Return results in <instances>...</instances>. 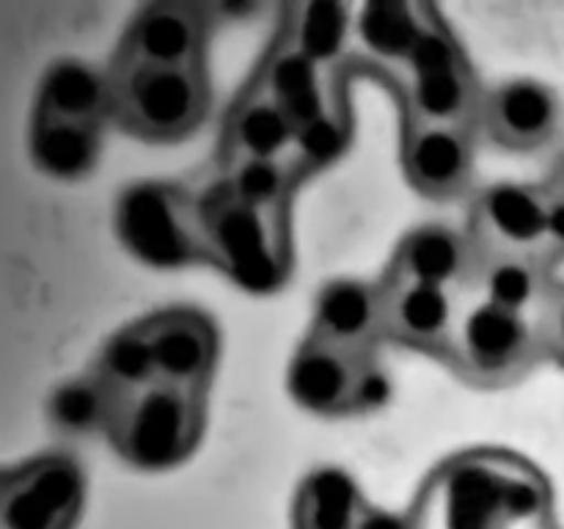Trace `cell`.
Here are the masks:
<instances>
[{"mask_svg":"<svg viewBox=\"0 0 564 529\" xmlns=\"http://www.w3.org/2000/svg\"><path fill=\"white\" fill-rule=\"evenodd\" d=\"M543 358L538 320L463 292L455 334L444 358L463 380L499 389L521 380Z\"/></svg>","mask_w":564,"mask_h":529,"instance_id":"5b68a950","label":"cell"},{"mask_svg":"<svg viewBox=\"0 0 564 529\" xmlns=\"http://www.w3.org/2000/svg\"><path fill=\"white\" fill-rule=\"evenodd\" d=\"M207 419V391L154 384L116 402L105 439L141 472H165L196 452Z\"/></svg>","mask_w":564,"mask_h":529,"instance_id":"3957f363","label":"cell"},{"mask_svg":"<svg viewBox=\"0 0 564 529\" xmlns=\"http://www.w3.org/2000/svg\"><path fill=\"white\" fill-rule=\"evenodd\" d=\"M411 518L416 529H549L551 490L527 461L471 452L435 472Z\"/></svg>","mask_w":564,"mask_h":529,"instance_id":"6da1fadb","label":"cell"},{"mask_svg":"<svg viewBox=\"0 0 564 529\" xmlns=\"http://www.w3.org/2000/svg\"><path fill=\"white\" fill-rule=\"evenodd\" d=\"M158 380L207 391L218 367V328L198 309H163L138 320Z\"/></svg>","mask_w":564,"mask_h":529,"instance_id":"7c38bea8","label":"cell"},{"mask_svg":"<svg viewBox=\"0 0 564 529\" xmlns=\"http://www.w3.org/2000/svg\"><path fill=\"white\" fill-rule=\"evenodd\" d=\"M297 132L273 94L253 77L226 116L220 154L226 160L281 158L295 152Z\"/></svg>","mask_w":564,"mask_h":529,"instance_id":"ac0fdd59","label":"cell"},{"mask_svg":"<svg viewBox=\"0 0 564 529\" xmlns=\"http://www.w3.org/2000/svg\"><path fill=\"white\" fill-rule=\"evenodd\" d=\"M549 191V187H545ZM545 262H564V193L549 191V229H545Z\"/></svg>","mask_w":564,"mask_h":529,"instance_id":"f1b7e54d","label":"cell"},{"mask_svg":"<svg viewBox=\"0 0 564 529\" xmlns=\"http://www.w3.org/2000/svg\"><path fill=\"white\" fill-rule=\"evenodd\" d=\"M91 369L116 397H127L158 380L147 336L138 323L127 325L119 334L110 336Z\"/></svg>","mask_w":564,"mask_h":529,"instance_id":"4316f807","label":"cell"},{"mask_svg":"<svg viewBox=\"0 0 564 529\" xmlns=\"http://www.w3.org/2000/svg\"><path fill=\"white\" fill-rule=\"evenodd\" d=\"M207 6L149 3L130 17L108 66H207Z\"/></svg>","mask_w":564,"mask_h":529,"instance_id":"30bf717a","label":"cell"},{"mask_svg":"<svg viewBox=\"0 0 564 529\" xmlns=\"http://www.w3.org/2000/svg\"><path fill=\"white\" fill-rule=\"evenodd\" d=\"M402 169L422 196L452 202L471 191L477 149L474 127L405 121Z\"/></svg>","mask_w":564,"mask_h":529,"instance_id":"5bb4252c","label":"cell"},{"mask_svg":"<svg viewBox=\"0 0 564 529\" xmlns=\"http://www.w3.org/2000/svg\"><path fill=\"white\" fill-rule=\"evenodd\" d=\"M427 20V3H367L356 17V36L372 53L378 69L408 64Z\"/></svg>","mask_w":564,"mask_h":529,"instance_id":"603a6c76","label":"cell"},{"mask_svg":"<svg viewBox=\"0 0 564 529\" xmlns=\"http://www.w3.org/2000/svg\"><path fill=\"white\" fill-rule=\"evenodd\" d=\"M540 339H543L545 358L564 369V281H554L543 309L538 314Z\"/></svg>","mask_w":564,"mask_h":529,"instance_id":"83f0119b","label":"cell"},{"mask_svg":"<svg viewBox=\"0 0 564 529\" xmlns=\"http://www.w3.org/2000/svg\"><path fill=\"white\" fill-rule=\"evenodd\" d=\"M549 191L554 193H564V143L556 149L554 160H551V169H549V180L543 182Z\"/></svg>","mask_w":564,"mask_h":529,"instance_id":"4dcf8cb0","label":"cell"},{"mask_svg":"<svg viewBox=\"0 0 564 529\" xmlns=\"http://www.w3.org/2000/svg\"><path fill=\"white\" fill-rule=\"evenodd\" d=\"M397 83L405 102V121L477 127L485 88L477 86L460 42L435 6H427L424 31L408 64L397 72Z\"/></svg>","mask_w":564,"mask_h":529,"instance_id":"52a82bcc","label":"cell"},{"mask_svg":"<svg viewBox=\"0 0 564 529\" xmlns=\"http://www.w3.org/2000/svg\"><path fill=\"white\" fill-rule=\"evenodd\" d=\"M286 389L306 411L350 417L383 406L389 378L375 350L350 353L306 336L286 369Z\"/></svg>","mask_w":564,"mask_h":529,"instance_id":"ba28073f","label":"cell"},{"mask_svg":"<svg viewBox=\"0 0 564 529\" xmlns=\"http://www.w3.org/2000/svg\"><path fill=\"white\" fill-rule=\"evenodd\" d=\"M369 501L356 479L341 468H314L292 505L295 529H356Z\"/></svg>","mask_w":564,"mask_h":529,"instance_id":"7402d4cb","label":"cell"},{"mask_svg":"<svg viewBox=\"0 0 564 529\" xmlns=\"http://www.w3.org/2000/svg\"><path fill=\"white\" fill-rule=\"evenodd\" d=\"M308 339L369 353L383 339V287L358 279H336L319 290Z\"/></svg>","mask_w":564,"mask_h":529,"instance_id":"e0dca14e","label":"cell"},{"mask_svg":"<svg viewBox=\"0 0 564 529\" xmlns=\"http://www.w3.org/2000/svg\"><path fill=\"white\" fill-rule=\"evenodd\" d=\"M356 529H416L413 527V518L397 516V512L383 510V507L367 505L361 521H358Z\"/></svg>","mask_w":564,"mask_h":529,"instance_id":"f546056e","label":"cell"},{"mask_svg":"<svg viewBox=\"0 0 564 529\" xmlns=\"http://www.w3.org/2000/svg\"><path fill=\"white\" fill-rule=\"evenodd\" d=\"M485 136L510 152H534L549 147L562 127V99L545 83L512 77L485 88L479 121Z\"/></svg>","mask_w":564,"mask_h":529,"instance_id":"4fadbf2b","label":"cell"},{"mask_svg":"<svg viewBox=\"0 0 564 529\" xmlns=\"http://www.w3.org/2000/svg\"><path fill=\"white\" fill-rule=\"evenodd\" d=\"M383 287V339L411 350L446 358L455 334L460 295L444 287L380 279Z\"/></svg>","mask_w":564,"mask_h":529,"instance_id":"2e32d148","label":"cell"},{"mask_svg":"<svg viewBox=\"0 0 564 529\" xmlns=\"http://www.w3.org/2000/svg\"><path fill=\"white\" fill-rule=\"evenodd\" d=\"M314 169L301 152L281 154V158H242L226 160L218 180L229 187L231 196L253 207H292L297 187L306 182Z\"/></svg>","mask_w":564,"mask_h":529,"instance_id":"44dd1931","label":"cell"},{"mask_svg":"<svg viewBox=\"0 0 564 529\" xmlns=\"http://www.w3.org/2000/svg\"><path fill=\"white\" fill-rule=\"evenodd\" d=\"M86 499L83 468L69 455H42L6 468L0 529H72Z\"/></svg>","mask_w":564,"mask_h":529,"instance_id":"9c48e42d","label":"cell"},{"mask_svg":"<svg viewBox=\"0 0 564 529\" xmlns=\"http://www.w3.org/2000/svg\"><path fill=\"white\" fill-rule=\"evenodd\" d=\"M33 116L102 127L105 119H110L108 69L75 58L55 61L44 72Z\"/></svg>","mask_w":564,"mask_h":529,"instance_id":"d6986e66","label":"cell"},{"mask_svg":"<svg viewBox=\"0 0 564 529\" xmlns=\"http://www.w3.org/2000/svg\"><path fill=\"white\" fill-rule=\"evenodd\" d=\"M350 28V11L339 3H297L286 9V22L279 39L312 58L317 66H330L345 50Z\"/></svg>","mask_w":564,"mask_h":529,"instance_id":"d4e9b609","label":"cell"},{"mask_svg":"<svg viewBox=\"0 0 564 529\" xmlns=\"http://www.w3.org/2000/svg\"><path fill=\"white\" fill-rule=\"evenodd\" d=\"M116 229L124 246L154 268L213 264L198 191L171 182L130 187L116 207Z\"/></svg>","mask_w":564,"mask_h":529,"instance_id":"8992f818","label":"cell"},{"mask_svg":"<svg viewBox=\"0 0 564 529\" xmlns=\"http://www.w3.org/2000/svg\"><path fill=\"white\" fill-rule=\"evenodd\" d=\"M477 264L479 251L468 231L446 224H422L397 242L383 279L444 287L463 295L471 290Z\"/></svg>","mask_w":564,"mask_h":529,"instance_id":"9a60e30c","label":"cell"},{"mask_svg":"<svg viewBox=\"0 0 564 529\" xmlns=\"http://www.w3.org/2000/svg\"><path fill=\"white\" fill-rule=\"evenodd\" d=\"M549 191L545 185L494 182L474 196L468 237L479 253L545 259Z\"/></svg>","mask_w":564,"mask_h":529,"instance_id":"8fae6325","label":"cell"},{"mask_svg":"<svg viewBox=\"0 0 564 529\" xmlns=\"http://www.w3.org/2000/svg\"><path fill=\"white\" fill-rule=\"evenodd\" d=\"M554 279L551 264L540 257H510V253H479L474 295L510 312L538 320Z\"/></svg>","mask_w":564,"mask_h":529,"instance_id":"ffe728a7","label":"cell"},{"mask_svg":"<svg viewBox=\"0 0 564 529\" xmlns=\"http://www.w3.org/2000/svg\"><path fill=\"white\" fill-rule=\"evenodd\" d=\"M198 202L215 268L246 290H279L292 264L290 207H253L220 180L198 191Z\"/></svg>","mask_w":564,"mask_h":529,"instance_id":"7a4b0ae2","label":"cell"},{"mask_svg":"<svg viewBox=\"0 0 564 529\" xmlns=\"http://www.w3.org/2000/svg\"><path fill=\"white\" fill-rule=\"evenodd\" d=\"M108 80L110 119L143 141H182L207 121V66H108Z\"/></svg>","mask_w":564,"mask_h":529,"instance_id":"277c9868","label":"cell"},{"mask_svg":"<svg viewBox=\"0 0 564 529\" xmlns=\"http://www.w3.org/2000/svg\"><path fill=\"white\" fill-rule=\"evenodd\" d=\"M119 400L121 397H116L94 369H88L86 375H77L75 380L55 391L53 400H50V422L61 433L69 435L94 433V430L105 433L110 413Z\"/></svg>","mask_w":564,"mask_h":529,"instance_id":"484cf974","label":"cell"},{"mask_svg":"<svg viewBox=\"0 0 564 529\" xmlns=\"http://www.w3.org/2000/svg\"><path fill=\"white\" fill-rule=\"evenodd\" d=\"M102 127L33 116L31 154L39 171L53 180H80L97 165Z\"/></svg>","mask_w":564,"mask_h":529,"instance_id":"cb8c5ba5","label":"cell"}]
</instances>
